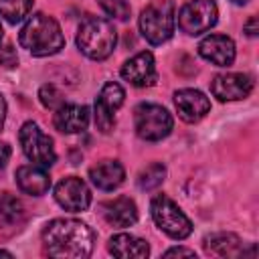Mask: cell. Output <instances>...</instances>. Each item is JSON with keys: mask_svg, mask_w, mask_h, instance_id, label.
Listing matches in <instances>:
<instances>
[{"mask_svg": "<svg viewBox=\"0 0 259 259\" xmlns=\"http://www.w3.org/2000/svg\"><path fill=\"white\" fill-rule=\"evenodd\" d=\"M42 247L57 259H85L93 251V231L77 219H55L42 231Z\"/></svg>", "mask_w": 259, "mask_h": 259, "instance_id": "cell-1", "label": "cell"}, {"mask_svg": "<svg viewBox=\"0 0 259 259\" xmlns=\"http://www.w3.org/2000/svg\"><path fill=\"white\" fill-rule=\"evenodd\" d=\"M18 40L34 57L57 55L65 45L59 22L53 16H47L42 12L28 16V20L24 22V26L20 30Z\"/></svg>", "mask_w": 259, "mask_h": 259, "instance_id": "cell-2", "label": "cell"}, {"mask_svg": "<svg viewBox=\"0 0 259 259\" xmlns=\"http://www.w3.org/2000/svg\"><path fill=\"white\" fill-rule=\"evenodd\" d=\"M117 42V32L113 24L101 16H87L77 30V47L79 51L93 59V61H103L107 59Z\"/></svg>", "mask_w": 259, "mask_h": 259, "instance_id": "cell-3", "label": "cell"}, {"mask_svg": "<svg viewBox=\"0 0 259 259\" xmlns=\"http://www.w3.org/2000/svg\"><path fill=\"white\" fill-rule=\"evenodd\" d=\"M174 4L164 0L158 4H150L140 14V30L150 45L166 42L174 32Z\"/></svg>", "mask_w": 259, "mask_h": 259, "instance_id": "cell-4", "label": "cell"}, {"mask_svg": "<svg viewBox=\"0 0 259 259\" xmlns=\"http://www.w3.org/2000/svg\"><path fill=\"white\" fill-rule=\"evenodd\" d=\"M136 134L146 142H160L172 132V115L158 103H140L134 111Z\"/></svg>", "mask_w": 259, "mask_h": 259, "instance_id": "cell-5", "label": "cell"}, {"mask_svg": "<svg viewBox=\"0 0 259 259\" xmlns=\"http://www.w3.org/2000/svg\"><path fill=\"white\" fill-rule=\"evenodd\" d=\"M152 219H154L156 227L172 239H186L192 233L190 219L180 210V206L172 198H168L164 194H160L152 200Z\"/></svg>", "mask_w": 259, "mask_h": 259, "instance_id": "cell-6", "label": "cell"}, {"mask_svg": "<svg viewBox=\"0 0 259 259\" xmlns=\"http://www.w3.org/2000/svg\"><path fill=\"white\" fill-rule=\"evenodd\" d=\"M18 140H20L24 156L32 164L42 166V168H49L55 164L57 152H55L53 140L38 127V123H34V121L22 123L20 132H18Z\"/></svg>", "mask_w": 259, "mask_h": 259, "instance_id": "cell-7", "label": "cell"}, {"mask_svg": "<svg viewBox=\"0 0 259 259\" xmlns=\"http://www.w3.org/2000/svg\"><path fill=\"white\" fill-rule=\"evenodd\" d=\"M219 8L214 0H188L178 12V26L186 34H202L217 24Z\"/></svg>", "mask_w": 259, "mask_h": 259, "instance_id": "cell-8", "label": "cell"}, {"mask_svg": "<svg viewBox=\"0 0 259 259\" xmlns=\"http://www.w3.org/2000/svg\"><path fill=\"white\" fill-rule=\"evenodd\" d=\"M125 97V91L119 83H105L99 91V97L95 101V125L99 132L109 134L115 125V111L121 107Z\"/></svg>", "mask_w": 259, "mask_h": 259, "instance_id": "cell-9", "label": "cell"}, {"mask_svg": "<svg viewBox=\"0 0 259 259\" xmlns=\"http://www.w3.org/2000/svg\"><path fill=\"white\" fill-rule=\"evenodd\" d=\"M55 198L65 210L81 212L87 210L91 204V190L79 176H69L55 186Z\"/></svg>", "mask_w": 259, "mask_h": 259, "instance_id": "cell-10", "label": "cell"}, {"mask_svg": "<svg viewBox=\"0 0 259 259\" xmlns=\"http://www.w3.org/2000/svg\"><path fill=\"white\" fill-rule=\"evenodd\" d=\"M253 89V79L245 73H221L210 81V91L219 101L245 99Z\"/></svg>", "mask_w": 259, "mask_h": 259, "instance_id": "cell-11", "label": "cell"}, {"mask_svg": "<svg viewBox=\"0 0 259 259\" xmlns=\"http://www.w3.org/2000/svg\"><path fill=\"white\" fill-rule=\"evenodd\" d=\"M121 77L132 83L134 87H150L156 83L158 79V71H156V61L154 55L150 51H142L138 55H134L132 59H127L121 67Z\"/></svg>", "mask_w": 259, "mask_h": 259, "instance_id": "cell-12", "label": "cell"}, {"mask_svg": "<svg viewBox=\"0 0 259 259\" xmlns=\"http://www.w3.org/2000/svg\"><path fill=\"white\" fill-rule=\"evenodd\" d=\"M174 105H176V111H178L180 119L186 121V123L200 121L210 109L208 97L198 89H180V91H176L174 93Z\"/></svg>", "mask_w": 259, "mask_h": 259, "instance_id": "cell-13", "label": "cell"}, {"mask_svg": "<svg viewBox=\"0 0 259 259\" xmlns=\"http://www.w3.org/2000/svg\"><path fill=\"white\" fill-rule=\"evenodd\" d=\"M198 55L217 67H229L235 61V42L225 34H208L200 40Z\"/></svg>", "mask_w": 259, "mask_h": 259, "instance_id": "cell-14", "label": "cell"}, {"mask_svg": "<svg viewBox=\"0 0 259 259\" xmlns=\"http://www.w3.org/2000/svg\"><path fill=\"white\" fill-rule=\"evenodd\" d=\"M101 214L111 227H117V229L132 227L138 221L136 202L127 196H117L113 200H105L101 204Z\"/></svg>", "mask_w": 259, "mask_h": 259, "instance_id": "cell-15", "label": "cell"}, {"mask_svg": "<svg viewBox=\"0 0 259 259\" xmlns=\"http://www.w3.org/2000/svg\"><path fill=\"white\" fill-rule=\"evenodd\" d=\"M55 127L63 134L83 132L89 123V109L77 103H63L55 113Z\"/></svg>", "mask_w": 259, "mask_h": 259, "instance_id": "cell-16", "label": "cell"}, {"mask_svg": "<svg viewBox=\"0 0 259 259\" xmlns=\"http://www.w3.org/2000/svg\"><path fill=\"white\" fill-rule=\"evenodd\" d=\"M89 178L99 190H113L123 182L125 170L117 160H101L89 170Z\"/></svg>", "mask_w": 259, "mask_h": 259, "instance_id": "cell-17", "label": "cell"}, {"mask_svg": "<svg viewBox=\"0 0 259 259\" xmlns=\"http://www.w3.org/2000/svg\"><path fill=\"white\" fill-rule=\"evenodd\" d=\"M16 184L22 192H26L30 196H40L49 190L51 178L42 166L30 164V166H20L16 170Z\"/></svg>", "mask_w": 259, "mask_h": 259, "instance_id": "cell-18", "label": "cell"}, {"mask_svg": "<svg viewBox=\"0 0 259 259\" xmlns=\"http://www.w3.org/2000/svg\"><path fill=\"white\" fill-rule=\"evenodd\" d=\"M109 253L119 259H142L148 257L150 247L144 239L130 235V233H117L109 239Z\"/></svg>", "mask_w": 259, "mask_h": 259, "instance_id": "cell-19", "label": "cell"}, {"mask_svg": "<svg viewBox=\"0 0 259 259\" xmlns=\"http://www.w3.org/2000/svg\"><path fill=\"white\" fill-rule=\"evenodd\" d=\"M204 249L208 253L221 255V257H237L243 255L241 239L233 233H214L204 239Z\"/></svg>", "mask_w": 259, "mask_h": 259, "instance_id": "cell-20", "label": "cell"}, {"mask_svg": "<svg viewBox=\"0 0 259 259\" xmlns=\"http://www.w3.org/2000/svg\"><path fill=\"white\" fill-rule=\"evenodd\" d=\"M24 219V206L22 202L10 194V192H2L0 194V223L4 225H18Z\"/></svg>", "mask_w": 259, "mask_h": 259, "instance_id": "cell-21", "label": "cell"}, {"mask_svg": "<svg viewBox=\"0 0 259 259\" xmlns=\"http://www.w3.org/2000/svg\"><path fill=\"white\" fill-rule=\"evenodd\" d=\"M30 8H32V0H0V16L12 24L24 20Z\"/></svg>", "mask_w": 259, "mask_h": 259, "instance_id": "cell-22", "label": "cell"}, {"mask_svg": "<svg viewBox=\"0 0 259 259\" xmlns=\"http://www.w3.org/2000/svg\"><path fill=\"white\" fill-rule=\"evenodd\" d=\"M164 178H166V168H164L160 162H154V164L146 166V168L140 172V176H138V186H140L142 190H154V188H158V186L164 182Z\"/></svg>", "mask_w": 259, "mask_h": 259, "instance_id": "cell-23", "label": "cell"}, {"mask_svg": "<svg viewBox=\"0 0 259 259\" xmlns=\"http://www.w3.org/2000/svg\"><path fill=\"white\" fill-rule=\"evenodd\" d=\"M99 6L103 8L105 14L117 20H127L130 18V0H99Z\"/></svg>", "mask_w": 259, "mask_h": 259, "instance_id": "cell-24", "label": "cell"}, {"mask_svg": "<svg viewBox=\"0 0 259 259\" xmlns=\"http://www.w3.org/2000/svg\"><path fill=\"white\" fill-rule=\"evenodd\" d=\"M38 99L49 109H59L63 105V93L55 85H42L38 91Z\"/></svg>", "mask_w": 259, "mask_h": 259, "instance_id": "cell-25", "label": "cell"}, {"mask_svg": "<svg viewBox=\"0 0 259 259\" xmlns=\"http://www.w3.org/2000/svg\"><path fill=\"white\" fill-rule=\"evenodd\" d=\"M18 63V57H16V51L12 45H6L4 49H0V65L4 67H14Z\"/></svg>", "mask_w": 259, "mask_h": 259, "instance_id": "cell-26", "label": "cell"}, {"mask_svg": "<svg viewBox=\"0 0 259 259\" xmlns=\"http://www.w3.org/2000/svg\"><path fill=\"white\" fill-rule=\"evenodd\" d=\"M164 257H196L192 249H186V247H172L164 253Z\"/></svg>", "mask_w": 259, "mask_h": 259, "instance_id": "cell-27", "label": "cell"}, {"mask_svg": "<svg viewBox=\"0 0 259 259\" xmlns=\"http://www.w3.org/2000/svg\"><path fill=\"white\" fill-rule=\"evenodd\" d=\"M10 160V146L6 142H0V168H4Z\"/></svg>", "mask_w": 259, "mask_h": 259, "instance_id": "cell-28", "label": "cell"}, {"mask_svg": "<svg viewBox=\"0 0 259 259\" xmlns=\"http://www.w3.org/2000/svg\"><path fill=\"white\" fill-rule=\"evenodd\" d=\"M245 32H247L249 36H257L259 28H257V18H255V16H251V18L245 22Z\"/></svg>", "mask_w": 259, "mask_h": 259, "instance_id": "cell-29", "label": "cell"}, {"mask_svg": "<svg viewBox=\"0 0 259 259\" xmlns=\"http://www.w3.org/2000/svg\"><path fill=\"white\" fill-rule=\"evenodd\" d=\"M4 119H6V101H4V97L0 93V130L4 127Z\"/></svg>", "mask_w": 259, "mask_h": 259, "instance_id": "cell-30", "label": "cell"}, {"mask_svg": "<svg viewBox=\"0 0 259 259\" xmlns=\"http://www.w3.org/2000/svg\"><path fill=\"white\" fill-rule=\"evenodd\" d=\"M0 255H4V257H12V253H8V251H0Z\"/></svg>", "mask_w": 259, "mask_h": 259, "instance_id": "cell-31", "label": "cell"}, {"mask_svg": "<svg viewBox=\"0 0 259 259\" xmlns=\"http://www.w3.org/2000/svg\"><path fill=\"white\" fill-rule=\"evenodd\" d=\"M233 2H235V4H247L249 0H233Z\"/></svg>", "mask_w": 259, "mask_h": 259, "instance_id": "cell-32", "label": "cell"}, {"mask_svg": "<svg viewBox=\"0 0 259 259\" xmlns=\"http://www.w3.org/2000/svg\"><path fill=\"white\" fill-rule=\"evenodd\" d=\"M0 42H2V24H0Z\"/></svg>", "mask_w": 259, "mask_h": 259, "instance_id": "cell-33", "label": "cell"}]
</instances>
